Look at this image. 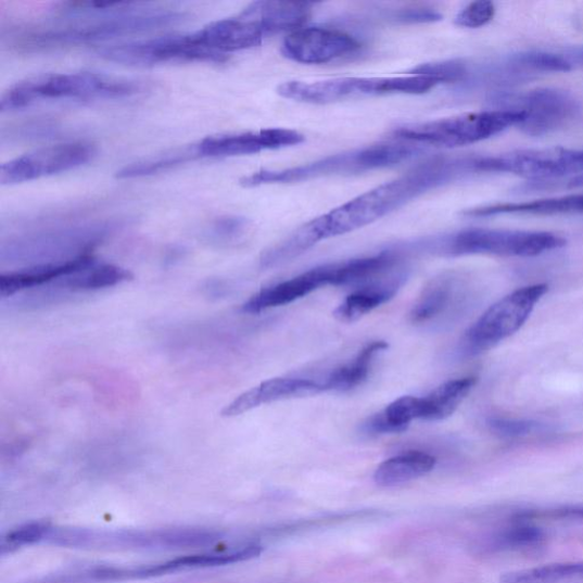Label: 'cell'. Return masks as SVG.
Masks as SVG:
<instances>
[{
  "instance_id": "44dd1931",
  "label": "cell",
  "mask_w": 583,
  "mask_h": 583,
  "mask_svg": "<svg viewBox=\"0 0 583 583\" xmlns=\"http://www.w3.org/2000/svg\"><path fill=\"white\" fill-rule=\"evenodd\" d=\"M405 281L406 275L398 271L379 282L359 288L344 299L333 315L341 322H355L393 299Z\"/></svg>"
},
{
  "instance_id": "8d00e7d4",
  "label": "cell",
  "mask_w": 583,
  "mask_h": 583,
  "mask_svg": "<svg viewBox=\"0 0 583 583\" xmlns=\"http://www.w3.org/2000/svg\"><path fill=\"white\" fill-rule=\"evenodd\" d=\"M496 7L493 2L481 0L461 10L455 18L456 26L469 29L481 28L494 18Z\"/></svg>"
},
{
  "instance_id": "4fadbf2b",
  "label": "cell",
  "mask_w": 583,
  "mask_h": 583,
  "mask_svg": "<svg viewBox=\"0 0 583 583\" xmlns=\"http://www.w3.org/2000/svg\"><path fill=\"white\" fill-rule=\"evenodd\" d=\"M362 45L353 36L326 28L299 29L286 38L282 53L302 64H325L353 54Z\"/></svg>"
},
{
  "instance_id": "4316f807",
  "label": "cell",
  "mask_w": 583,
  "mask_h": 583,
  "mask_svg": "<svg viewBox=\"0 0 583 583\" xmlns=\"http://www.w3.org/2000/svg\"><path fill=\"white\" fill-rule=\"evenodd\" d=\"M546 533L540 524L510 519L504 528L489 535L483 544L487 553H508L532 549L541 546Z\"/></svg>"
},
{
  "instance_id": "60d3db41",
  "label": "cell",
  "mask_w": 583,
  "mask_h": 583,
  "mask_svg": "<svg viewBox=\"0 0 583 583\" xmlns=\"http://www.w3.org/2000/svg\"><path fill=\"white\" fill-rule=\"evenodd\" d=\"M558 52L561 54L567 65L568 73L572 72V69L583 67V46H574V48L565 49Z\"/></svg>"
},
{
  "instance_id": "484cf974",
  "label": "cell",
  "mask_w": 583,
  "mask_h": 583,
  "mask_svg": "<svg viewBox=\"0 0 583 583\" xmlns=\"http://www.w3.org/2000/svg\"><path fill=\"white\" fill-rule=\"evenodd\" d=\"M422 398L406 395L390 404L384 410L370 416L362 426L369 436L405 432L415 419H421Z\"/></svg>"
},
{
  "instance_id": "9c48e42d",
  "label": "cell",
  "mask_w": 583,
  "mask_h": 583,
  "mask_svg": "<svg viewBox=\"0 0 583 583\" xmlns=\"http://www.w3.org/2000/svg\"><path fill=\"white\" fill-rule=\"evenodd\" d=\"M492 103L498 109L524 113L519 126L529 136H545L571 124L581 106L569 91L556 88H536L522 92H497Z\"/></svg>"
},
{
  "instance_id": "ab89813d",
  "label": "cell",
  "mask_w": 583,
  "mask_h": 583,
  "mask_svg": "<svg viewBox=\"0 0 583 583\" xmlns=\"http://www.w3.org/2000/svg\"><path fill=\"white\" fill-rule=\"evenodd\" d=\"M393 18L406 25H415V23H434L441 21L443 16L433 9L413 8L395 12Z\"/></svg>"
},
{
  "instance_id": "e0dca14e",
  "label": "cell",
  "mask_w": 583,
  "mask_h": 583,
  "mask_svg": "<svg viewBox=\"0 0 583 583\" xmlns=\"http://www.w3.org/2000/svg\"><path fill=\"white\" fill-rule=\"evenodd\" d=\"M333 281L334 264L317 267L289 281L255 293L244 303L242 310L246 314H259L271 308L287 306L322 287L333 286Z\"/></svg>"
},
{
  "instance_id": "7a4b0ae2",
  "label": "cell",
  "mask_w": 583,
  "mask_h": 583,
  "mask_svg": "<svg viewBox=\"0 0 583 583\" xmlns=\"http://www.w3.org/2000/svg\"><path fill=\"white\" fill-rule=\"evenodd\" d=\"M68 14L87 15L78 26H72L34 36V45H72L106 40L114 37L144 33L177 25L185 20L183 13L144 9L139 3H68Z\"/></svg>"
},
{
  "instance_id": "d6a6232c",
  "label": "cell",
  "mask_w": 583,
  "mask_h": 583,
  "mask_svg": "<svg viewBox=\"0 0 583 583\" xmlns=\"http://www.w3.org/2000/svg\"><path fill=\"white\" fill-rule=\"evenodd\" d=\"M510 519L528 521L535 524L545 522L582 523L583 503L522 508L517 510Z\"/></svg>"
},
{
  "instance_id": "5bb4252c",
  "label": "cell",
  "mask_w": 583,
  "mask_h": 583,
  "mask_svg": "<svg viewBox=\"0 0 583 583\" xmlns=\"http://www.w3.org/2000/svg\"><path fill=\"white\" fill-rule=\"evenodd\" d=\"M305 141V136L297 131L275 128L255 132L206 137L197 148L200 157H228L294 147Z\"/></svg>"
},
{
  "instance_id": "d590c367",
  "label": "cell",
  "mask_w": 583,
  "mask_h": 583,
  "mask_svg": "<svg viewBox=\"0 0 583 583\" xmlns=\"http://www.w3.org/2000/svg\"><path fill=\"white\" fill-rule=\"evenodd\" d=\"M409 74L433 77L442 84L458 83L468 76V65L459 60L428 63L415 67Z\"/></svg>"
},
{
  "instance_id": "2e32d148",
  "label": "cell",
  "mask_w": 583,
  "mask_h": 583,
  "mask_svg": "<svg viewBox=\"0 0 583 583\" xmlns=\"http://www.w3.org/2000/svg\"><path fill=\"white\" fill-rule=\"evenodd\" d=\"M189 35L199 48L224 56H227V53L256 48L266 37L256 23L241 15L210 23Z\"/></svg>"
},
{
  "instance_id": "836d02e7",
  "label": "cell",
  "mask_w": 583,
  "mask_h": 583,
  "mask_svg": "<svg viewBox=\"0 0 583 583\" xmlns=\"http://www.w3.org/2000/svg\"><path fill=\"white\" fill-rule=\"evenodd\" d=\"M251 223L243 217L226 216L210 224L204 239L216 245H230L242 241L250 230Z\"/></svg>"
},
{
  "instance_id": "d4e9b609",
  "label": "cell",
  "mask_w": 583,
  "mask_h": 583,
  "mask_svg": "<svg viewBox=\"0 0 583 583\" xmlns=\"http://www.w3.org/2000/svg\"><path fill=\"white\" fill-rule=\"evenodd\" d=\"M436 459L423 452H408L383 461L375 473L380 486H396L422 478L433 471Z\"/></svg>"
},
{
  "instance_id": "d6986e66",
  "label": "cell",
  "mask_w": 583,
  "mask_h": 583,
  "mask_svg": "<svg viewBox=\"0 0 583 583\" xmlns=\"http://www.w3.org/2000/svg\"><path fill=\"white\" fill-rule=\"evenodd\" d=\"M321 392H326V390L324 383L319 381L300 378H276L239 395L235 402H231L223 409L221 416L237 417L266 404L302 398V396L315 395Z\"/></svg>"
},
{
  "instance_id": "1f68e13d",
  "label": "cell",
  "mask_w": 583,
  "mask_h": 583,
  "mask_svg": "<svg viewBox=\"0 0 583 583\" xmlns=\"http://www.w3.org/2000/svg\"><path fill=\"white\" fill-rule=\"evenodd\" d=\"M194 157H200L197 145L156 159L131 163V165L116 173V178L132 179L153 176L178 167Z\"/></svg>"
},
{
  "instance_id": "cb8c5ba5",
  "label": "cell",
  "mask_w": 583,
  "mask_h": 583,
  "mask_svg": "<svg viewBox=\"0 0 583 583\" xmlns=\"http://www.w3.org/2000/svg\"><path fill=\"white\" fill-rule=\"evenodd\" d=\"M132 274L118 266L100 264L96 259L73 274L63 276L49 284L50 293L85 292L106 289L126 283ZM48 287V286H46ZM48 288V289H49Z\"/></svg>"
},
{
  "instance_id": "8fae6325",
  "label": "cell",
  "mask_w": 583,
  "mask_h": 583,
  "mask_svg": "<svg viewBox=\"0 0 583 583\" xmlns=\"http://www.w3.org/2000/svg\"><path fill=\"white\" fill-rule=\"evenodd\" d=\"M99 54L112 62L149 66L169 62L225 63L228 58L200 49L188 35L107 46Z\"/></svg>"
},
{
  "instance_id": "3957f363",
  "label": "cell",
  "mask_w": 583,
  "mask_h": 583,
  "mask_svg": "<svg viewBox=\"0 0 583 583\" xmlns=\"http://www.w3.org/2000/svg\"><path fill=\"white\" fill-rule=\"evenodd\" d=\"M221 533L204 528L102 530L49 525L43 543L66 548L173 550L213 546Z\"/></svg>"
},
{
  "instance_id": "4dcf8cb0",
  "label": "cell",
  "mask_w": 583,
  "mask_h": 583,
  "mask_svg": "<svg viewBox=\"0 0 583 583\" xmlns=\"http://www.w3.org/2000/svg\"><path fill=\"white\" fill-rule=\"evenodd\" d=\"M500 583H583V561L508 572L500 578Z\"/></svg>"
},
{
  "instance_id": "ac0fdd59",
  "label": "cell",
  "mask_w": 583,
  "mask_h": 583,
  "mask_svg": "<svg viewBox=\"0 0 583 583\" xmlns=\"http://www.w3.org/2000/svg\"><path fill=\"white\" fill-rule=\"evenodd\" d=\"M462 288L461 279L454 274L431 279L411 308V322L424 326L449 320L461 307Z\"/></svg>"
},
{
  "instance_id": "52a82bcc",
  "label": "cell",
  "mask_w": 583,
  "mask_h": 583,
  "mask_svg": "<svg viewBox=\"0 0 583 583\" xmlns=\"http://www.w3.org/2000/svg\"><path fill=\"white\" fill-rule=\"evenodd\" d=\"M566 244L567 240L548 231L471 228L441 240L438 249L452 256H536Z\"/></svg>"
},
{
  "instance_id": "9a60e30c",
  "label": "cell",
  "mask_w": 583,
  "mask_h": 583,
  "mask_svg": "<svg viewBox=\"0 0 583 583\" xmlns=\"http://www.w3.org/2000/svg\"><path fill=\"white\" fill-rule=\"evenodd\" d=\"M383 78H337L324 81H289L277 88L284 99L309 104H330L365 96H383Z\"/></svg>"
},
{
  "instance_id": "b9f144b4",
  "label": "cell",
  "mask_w": 583,
  "mask_h": 583,
  "mask_svg": "<svg viewBox=\"0 0 583 583\" xmlns=\"http://www.w3.org/2000/svg\"><path fill=\"white\" fill-rule=\"evenodd\" d=\"M204 292L210 297H221L227 293V286L219 279H208L204 286Z\"/></svg>"
},
{
  "instance_id": "ba28073f",
  "label": "cell",
  "mask_w": 583,
  "mask_h": 583,
  "mask_svg": "<svg viewBox=\"0 0 583 583\" xmlns=\"http://www.w3.org/2000/svg\"><path fill=\"white\" fill-rule=\"evenodd\" d=\"M548 290L547 284H534L500 299L466 331L462 339L464 353L482 354L515 335Z\"/></svg>"
},
{
  "instance_id": "8992f818",
  "label": "cell",
  "mask_w": 583,
  "mask_h": 583,
  "mask_svg": "<svg viewBox=\"0 0 583 583\" xmlns=\"http://www.w3.org/2000/svg\"><path fill=\"white\" fill-rule=\"evenodd\" d=\"M523 121L524 113L521 111L497 109L407 125L395 129L393 135L408 142L458 148L485 141L510 127L520 126Z\"/></svg>"
},
{
  "instance_id": "74e56055",
  "label": "cell",
  "mask_w": 583,
  "mask_h": 583,
  "mask_svg": "<svg viewBox=\"0 0 583 583\" xmlns=\"http://www.w3.org/2000/svg\"><path fill=\"white\" fill-rule=\"evenodd\" d=\"M487 426L495 434L508 439L527 436L541 430L540 423L504 417L490 418Z\"/></svg>"
},
{
  "instance_id": "ffe728a7",
  "label": "cell",
  "mask_w": 583,
  "mask_h": 583,
  "mask_svg": "<svg viewBox=\"0 0 583 583\" xmlns=\"http://www.w3.org/2000/svg\"><path fill=\"white\" fill-rule=\"evenodd\" d=\"M462 215L471 218H486L505 215L583 216V194H572L529 202L490 204L466 210Z\"/></svg>"
},
{
  "instance_id": "7c38bea8",
  "label": "cell",
  "mask_w": 583,
  "mask_h": 583,
  "mask_svg": "<svg viewBox=\"0 0 583 583\" xmlns=\"http://www.w3.org/2000/svg\"><path fill=\"white\" fill-rule=\"evenodd\" d=\"M97 155L88 143H66L22 155L0 168V182L15 185L74 170Z\"/></svg>"
},
{
  "instance_id": "83f0119b",
  "label": "cell",
  "mask_w": 583,
  "mask_h": 583,
  "mask_svg": "<svg viewBox=\"0 0 583 583\" xmlns=\"http://www.w3.org/2000/svg\"><path fill=\"white\" fill-rule=\"evenodd\" d=\"M388 347L385 341L367 344L352 363L333 370L322 381L325 390L345 392L362 385L367 380L372 364Z\"/></svg>"
},
{
  "instance_id": "f546056e",
  "label": "cell",
  "mask_w": 583,
  "mask_h": 583,
  "mask_svg": "<svg viewBox=\"0 0 583 583\" xmlns=\"http://www.w3.org/2000/svg\"><path fill=\"white\" fill-rule=\"evenodd\" d=\"M321 240L318 236L314 220L299 227L292 235L267 250L261 259L263 268L281 266L305 253Z\"/></svg>"
},
{
  "instance_id": "6da1fadb",
  "label": "cell",
  "mask_w": 583,
  "mask_h": 583,
  "mask_svg": "<svg viewBox=\"0 0 583 583\" xmlns=\"http://www.w3.org/2000/svg\"><path fill=\"white\" fill-rule=\"evenodd\" d=\"M476 174L474 156L435 157L315 220L321 241L376 223L411 200Z\"/></svg>"
},
{
  "instance_id": "f35d334b",
  "label": "cell",
  "mask_w": 583,
  "mask_h": 583,
  "mask_svg": "<svg viewBox=\"0 0 583 583\" xmlns=\"http://www.w3.org/2000/svg\"><path fill=\"white\" fill-rule=\"evenodd\" d=\"M583 189V175L574 176L567 180H536L519 186V193H530L538 191H556V190H580Z\"/></svg>"
},
{
  "instance_id": "e575fe53",
  "label": "cell",
  "mask_w": 583,
  "mask_h": 583,
  "mask_svg": "<svg viewBox=\"0 0 583 583\" xmlns=\"http://www.w3.org/2000/svg\"><path fill=\"white\" fill-rule=\"evenodd\" d=\"M49 525L50 523L48 522L38 521L23 524L10 531L0 543L2 554L4 555L23 546L42 543Z\"/></svg>"
},
{
  "instance_id": "603a6c76",
  "label": "cell",
  "mask_w": 583,
  "mask_h": 583,
  "mask_svg": "<svg viewBox=\"0 0 583 583\" xmlns=\"http://www.w3.org/2000/svg\"><path fill=\"white\" fill-rule=\"evenodd\" d=\"M313 12L309 3L255 2L241 16L256 23L265 35L282 33L305 25Z\"/></svg>"
},
{
  "instance_id": "5b68a950",
  "label": "cell",
  "mask_w": 583,
  "mask_h": 583,
  "mask_svg": "<svg viewBox=\"0 0 583 583\" xmlns=\"http://www.w3.org/2000/svg\"><path fill=\"white\" fill-rule=\"evenodd\" d=\"M422 151L405 144H380L332 155L286 170H261L241 179L244 188L267 183H287L332 175H353L393 167Z\"/></svg>"
},
{
  "instance_id": "7402d4cb",
  "label": "cell",
  "mask_w": 583,
  "mask_h": 583,
  "mask_svg": "<svg viewBox=\"0 0 583 583\" xmlns=\"http://www.w3.org/2000/svg\"><path fill=\"white\" fill-rule=\"evenodd\" d=\"M91 261L94 258L87 254L67 262L40 264L25 270L4 274L0 276V295L8 297L29 289L43 288L77 271Z\"/></svg>"
},
{
  "instance_id": "277c9868",
  "label": "cell",
  "mask_w": 583,
  "mask_h": 583,
  "mask_svg": "<svg viewBox=\"0 0 583 583\" xmlns=\"http://www.w3.org/2000/svg\"><path fill=\"white\" fill-rule=\"evenodd\" d=\"M143 89L142 83L90 73L43 75L11 87L0 100V110H21L46 100L122 99Z\"/></svg>"
},
{
  "instance_id": "30bf717a",
  "label": "cell",
  "mask_w": 583,
  "mask_h": 583,
  "mask_svg": "<svg viewBox=\"0 0 583 583\" xmlns=\"http://www.w3.org/2000/svg\"><path fill=\"white\" fill-rule=\"evenodd\" d=\"M477 174H511L536 180L583 175V150L552 148L476 156Z\"/></svg>"
},
{
  "instance_id": "f1b7e54d",
  "label": "cell",
  "mask_w": 583,
  "mask_h": 583,
  "mask_svg": "<svg viewBox=\"0 0 583 583\" xmlns=\"http://www.w3.org/2000/svg\"><path fill=\"white\" fill-rule=\"evenodd\" d=\"M477 384V378H462L443 383L422 398L421 419L442 421L451 417Z\"/></svg>"
}]
</instances>
